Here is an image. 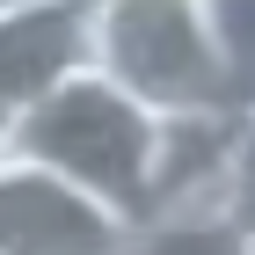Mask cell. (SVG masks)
<instances>
[{
  "label": "cell",
  "instance_id": "1",
  "mask_svg": "<svg viewBox=\"0 0 255 255\" xmlns=\"http://www.w3.org/2000/svg\"><path fill=\"white\" fill-rule=\"evenodd\" d=\"M153 138L160 117L138 110L124 88H110L102 73H66L59 88H44L29 110L7 117V146L0 160L44 168V175L73 182L80 197H95L124 226L146 219V182H153Z\"/></svg>",
  "mask_w": 255,
  "mask_h": 255
},
{
  "label": "cell",
  "instance_id": "2",
  "mask_svg": "<svg viewBox=\"0 0 255 255\" xmlns=\"http://www.w3.org/2000/svg\"><path fill=\"white\" fill-rule=\"evenodd\" d=\"M88 73L124 88L153 117L234 110L212 29H204V0H95L88 7Z\"/></svg>",
  "mask_w": 255,
  "mask_h": 255
},
{
  "label": "cell",
  "instance_id": "3",
  "mask_svg": "<svg viewBox=\"0 0 255 255\" xmlns=\"http://www.w3.org/2000/svg\"><path fill=\"white\" fill-rule=\"evenodd\" d=\"M124 234L131 226L73 182L0 160V255H117Z\"/></svg>",
  "mask_w": 255,
  "mask_h": 255
},
{
  "label": "cell",
  "instance_id": "4",
  "mask_svg": "<svg viewBox=\"0 0 255 255\" xmlns=\"http://www.w3.org/2000/svg\"><path fill=\"white\" fill-rule=\"evenodd\" d=\"M241 110H197V117H160L153 138V182H146V219H212L219 226V175L234 153Z\"/></svg>",
  "mask_w": 255,
  "mask_h": 255
},
{
  "label": "cell",
  "instance_id": "5",
  "mask_svg": "<svg viewBox=\"0 0 255 255\" xmlns=\"http://www.w3.org/2000/svg\"><path fill=\"white\" fill-rule=\"evenodd\" d=\"M88 7L95 0H37L0 22V110L7 117L88 66Z\"/></svg>",
  "mask_w": 255,
  "mask_h": 255
},
{
  "label": "cell",
  "instance_id": "6",
  "mask_svg": "<svg viewBox=\"0 0 255 255\" xmlns=\"http://www.w3.org/2000/svg\"><path fill=\"white\" fill-rule=\"evenodd\" d=\"M204 29L226 73V102L255 110V0H204Z\"/></svg>",
  "mask_w": 255,
  "mask_h": 255
},
{
  "label": "cell",
  "instance_id": "7",
  "mask_svg": "<svg viewBox=\"0 0 255 255\" xmlns=\"http://www.w3.org/2000/svg\"><path fill=\"white\" fill-rule=\"evenodd\" d=\"M117 255H248V241L212 219H153V226H131Z\"/></svg>",
  "mask_w": 255,
  "mask_h": 255
},
{
  "label": "cell",
  "instance_id": "8",
  "mask_svg": "<svg viewBox=\"0 0 255 255\" xmlns=\"http://www.w3.org/2000/svg\"><path fill=\"white\" fill-rule=\"evenodd\" d=\"M219 226L255 248V110H241V124H234V153L219 175Z\"/></svg>",
  "mask_w": 255,
  "mask_h": 255
},
{
  "label": "cell",
  "instance_id": "9",
  "mask_svg": "<svg viewBox=\"0 0 255 255\" xmlns=\"http://www.w3.org/2000/svg\"><path fill=\"white\" fill-rule=\"evenodd\" d=\"M22 7H37V0H0V22H7V15H22Z\"/></svg>",
  "mask_w": 255,
  "mask_h": 255
},
{
  "label": "cell",
  "instance_id": "10",
  "mask_svg": "<svg viewBox=\"0 0 255 255\" xmlns=\"http://www.w3.org/2000/svg\"><path fill=\"white\" fill-rule=\"evenodd\" d=\"M0 146H7V110H0Z\"/></svg>",
  "mask_w": 255,
  "mask_h": 255
},
{
  "label": "cell",
  "instance_id": "11",
  "mask_svg": "<svg viewBox=\"0 0 255 255\" xmlns=\"http://www.w3.org/2000/svg\"><path fill=\"white\" fill-rule=\"evenodd\" d=\"M248 255H255V248H248Z\"/></svg>",
  "mask_w": 255,
  "mask_h": 255
}]
</instances>
